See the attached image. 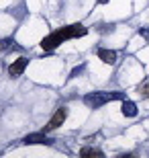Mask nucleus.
Returning <instances> with one entry per match:
<instances>
[{
    "instance_id": "1",
    "label": "nucleus",
    "mask_w": 149,
    "mask_h": 158,
    "mask_svg": "<svg viewBox=\"0 0 149 158\" xmlns=\"http://www.w3.org/2000/svg\"><path fill=\"white\" fill-rule=\"evenodd\" d=\"M88 33V29L84 25L76 23V25H68V27H61V29H55L51 31L47 37L41 39V47L45 49V52H53L55 47H59L63 41L68 39H76V37H84Z\"/></svg>"
},
{
    "instance_id": "2",
    "label": "nucleus",
    "mask_w": 149,
    "mask_h": 158,
    "mask_svg": "<svg viewBox=\"0 0 149 158\" xmlns=\"http://www.w3.org/2000/svg\"><path fill=\"white\" fill-rule=\"evenodd\" d=\"M116 99H125V94L123 93H90L84 97V103L88 107H92V109H98V107H102Z\"/></svg>"
},
{
    "instance_id": "3",
    "label": "nucleus",
    "mask_w": 149,
    "mask_h": 158,
    "mask_svg": "<svg viewBox=\"0 0 149 158\" xmlns=\"http://www.w3.org/2000/svg\"><path fill=\"white\" fill-rule=\"evenodd\" d=\"M65 117H68V107H59L57 111L51 115V119L47 121V125H45V129H43V131H53V129H57L59 125H63Z\"/></svg>"
},
{
    "instance_id": "4",
    "label": "nucleus",
    "mask_w": 149,
    "mask_h": 158,
    "mask_svg": "<svg viewBox=\"0 0 149 158\" xmlns=\"http://www.w3.org/2000/svg\"><path fill=\"white\" fill-rule=\"evenodd\" d=\"M29 66V60L27 58H18V60H14L10 64V68H8V74H10L12 78H17V76H21L25 72V68Z\"/></svg>"
},
{
    "instance_id": "5",
    "label": "nucleus",
    "mask_w": 149,
    "mask_h": 158,
    "mask_svg": "<svg viewBox=\"0 0 149 158\" xmlns=\"http://www.w3.org/2000/svg\"><path fill=\"white\" fill-rule=\"evenodd\" d=\"M23 144H51V140L45 135V131L43 134H29V135H25L23 138Z\"/></svg>"
},
{
    "instance_id": "6",
    "label": "nucleus",
    "mask_w": 149,
    "mask_h": 158,
    "mask_svg": "<svg viewBox=\"0 0 149 158\" xmlns=\"http://www.w3.org/2000/svg\"><path fill=\"white\" fill-rule=\"evenodd\" d=\"M98 58L102 60L104 64H115V62H116V52H112V49H104V47H100V49H98Z\"/></svg>"
},
{
    "instance_id": "7",
    "label": "nucleus",
    "mask_w": 149,
    "mask_h": 158,
    "mask_svg": "<svg viewBox=\"0 0 149 158\" xmlns=\"http://www.w3.org/2000/svg\"><path fill=\"white\" fill-rule=\"evenodd\" d=\"M120 111L125 117H135L137 115V105L133 103V101H125L123 99V107H120Z\"/></svg>"
},
{
    "instance_id": "8",
    "label": "nucleus",
    "mask_w": 149,
    "mask_h": 158,
    "mask_svg": "<svg viewBox=\"0 0 149 158\" xmlns=\"http://www.w3.org/2000/svg\"><path fill=\"white\" fill-rule=\"evenodd\" d=\"M80 154H82V156H98V158L104 156V152H102V150H98V148H82Z\"/></svg>"
},
{
    "instance_id": "9",
    "label": "nucleus",
    "mask_w": 149,
    "mask_h": 158,
    "mask_svg": "<svg viewBox=\"0 0 149 158\" xmlns=\"http://www.w3.org/2000/svg\"><path fill=\"white\" fill-rule=\"evenodd\" d=\"M0 49L2 52H8V49H18V45H17V41L14 39H2V43H0Z\"/></svg>"
},
{
    "instance_id": "10",
    "label": "nucleus",
    "mask_w": 149,
    "mask_h": 158,
    "mask_svg": "<svg viewBox=\"0 0 149 158\" xmlns=\"http://www.w3.org/2000/svg\"><path fill=\"white\" fill-rule=\"evenodd\" d=\"M137 93L141 94V97H149V78H145V80L137 86Z\"/></svg>"
},
{
    "instance_id": "11",
    "label": "nucleus",
    "mask_w": 149,
    "mask_h": 158,
    "mask_svg": "<svg viewBox=\"0 0 149 158\" xmlns=\"http://www.w3.org/2000/svg\"><path fill=\"white\" fill-rule=\"evenodd\" d=\"M139 33H141V35H143V37H145V39H147V41H149V29H141V31H139Z\"/></svg>"
}]
</instances>
